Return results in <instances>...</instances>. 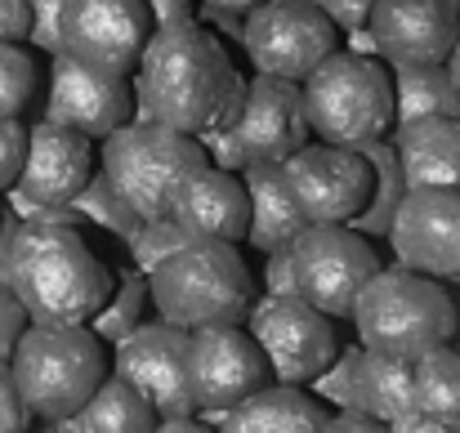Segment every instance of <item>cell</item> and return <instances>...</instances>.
I'll return each instance as SVG.
<instances>
[{"label":"cell","mask_w":460,"mask_h":433,"mask_svg":"<svg viewBox=\"0 0 460 433\" xmlns=\"http://www.w3.org/2000/svg\"><path fill=\"white\" fill-rule=\"evenodd\" d=\"M135 72V121H161L183 135L233 126L246 94L228 40L197 18L156 27Z\"/></svg>","instance_id":"cell-1"},{"label":"cell","mask_w":460,"mask_h":433,"mask_svg":"<svg viewBox=\"0 0 460 433\" xmlns=\"http://www.w3.org/2000/svg\"><path fill=\"white\" fill-rule=\"evenodd\" d=\"M72 219H22L13 224L0 278L18 295L27 322L85 326L112 295V269L94 255Z\"/></svg>","instance_id":"cell-2"},{"label":"cell","mask_w":460,"mask_h":433,"mask_svg":"<svg viewBox=\"0 0 460 433\" xmlns=\"http://www.w3.org/2000/svg\"><path fill=\"white\" fill-rule=\"evenodd\" d=\"M349 317L362 349H380L398 358H420L425 349L456 340L460 331V313L447 282L425 278L407 264L394 269L380 264L362 282Z\"/></svg>","instance_id":"cell-3"},{"label":"cell","mask_w":460,"mask_h":433,"mask_svg":"<svg viewBox=\"0 0 460 433\" xmlns=\"http://www.w3.org/2000/svg\"><path fill=\"white\" fill-rule=\"evenodd\" d=\"M9 371L31 420L58 425L85 407V398L99 389L112 362H108V344L90 326L27 322L22 335L13 340Z\"/></svg>","instance_id":"cell-4"},{"label":"cell","mask_w":460,"mask_h":433,"mask_svg":"<svg viewBox=\"0 0 460 433\" xmlns=\"http://www.w3.org/2000/svg\"><path fill=\"white\" fill-rule=\"evenodd\" d=\"M148 295L165 322L197 331L215 322H246L260 299V287L237 242L192 237L148 273Z\"/></svg>","instance_id":"cell-5"},{"label":"cell","mask_w":460,"mask_h":433,"mask_svg":"<svg viewBox=\"0 0 460 433\" xmlns=\"http://www.w3.org/2000/svg\"><path fill=\"white\" fill-rule=\"evenodd\" d=\"M305 112L313 139L362 147L394 130V72L380 54L331 49L305 81Z\"/></svg>","instance_id":"cell-6"},{"label":"cell","mask_w":460,"mask_h":433,"mask_svg":"<svg viewBox=\"0 0 460 433\" xmlns=\"http://www.w3.org/2000/svg\"><path fill=\"white\" fill-rule=\"evenodd\" d=\"M99 170L126 197L139 219H156L170 210L174 183L206 161L197 135H183L161 121H126L99 139Z\"/></svg>","instance_id":"cell-7"},{"label":"cell","mask_w":460,"mask_h":433,"mask_svg":"<svg viewBox=\"0 0 460 433\" xmlns=\"http://www.w3.org/2000/svg\"><path fill=\"white\" fill-rule=\"evenodd\" d=\"M99 170L94 139L58 126L49 117H40L36 126H27V152L18 165V179L9 183V206L22 219H72L81 224V215L67 206L85 179Z\"/></svg>","instance_id":"cell-8"},{"label":"cell","mask_w":460,"mask_h":433,"mask_svg":"<svg viewBox=\"0 0 460 433\" xmlns=\"http://www.w3.org/2000/svg\"><path fill=\"white\" fill-rule=\"evenodd\" d=\"M269 362L246 331V322H215L188 331L183 349V384L192 398V411L206 425H219L242 398H251L260 384H269Z\"/></svg>","instance_id":"cell-9"},{"label":"cell","mask_w":460,"mask_h":433,"mask_svg":"<svg viewBox=\"0 0 460 433\" xmlns=\"http://www.w3.org/2000/svg\"><path fill=\"white\" fill-rule=\"evenodd\" d=\"M246 331L255 335L269 376L282 384H313L326 362L340 353V331L335 317L313 308L300 295H264L255 299Z\"/></svg>","instance_id":"cell-10"},{"label":"cell","mask_w":460,"mask_h":433,"mask_svg":"<svg viewBox=\"0 0 460 433\" xmlns=\"http://www.w3.org/2000/svg\"><path fill=\"white\" fill-rule=\"evenodd\" d=\"M291 269L296 295L340 322L349 317L362 282L380 269V255L371 237H362L349 224H305L291 242Z\"/></svg>","instance_id":"cell-11"},{"label":"cell","mask_w":460,"mask_h":433,"mask_svg":"<svg viewBox=\"0 0 460 433\" xmlns=\"http://www.w3.org/2000/svg\"><path fill=\"white\" fill-rule=\"evenodd\" d=\"M242 49L255 72L305 81L331 49H340V27L326 18L322 4L264 0L242 18Z\"/></svg>","instance_id":"cell-12"},{"label":"cell","mask_w":460,"mask_h":433,"mask_svg":"<svg viewBox=\"0 0 460 433\" xmlns=\"http://www.w3.org/2000/svg\"><path fill=\"white\" fill-rule=\"evenodd\" d=\"M282 179L308 224H353L376 188V170L362 147L322 144V139L296 147L282 161Z\"/></svg>","instance_id":"cell-13"},{"label":"cell","mask_w":460,"mask_h":433,"mask_svg":"<svg viewBox=\"0 0 460 433\" xmlns=\"http://www.w3.org/2000/svg\"><path fill=\"white\" fill-rule=\"evenodd\" d=\"M45 117L58 126H72L99 144L117 126L135 121V85L126 72H103V67L72 58L67 49H54L49 54Z\"/></svg>","instance_id":"cell-14"},{"label":"cell","mask_w":460,"mask_h":433,"mask_svg":"<svg viewBox=\"0 0 460 433\" xmlns=\"http://www.w3.org/2000/svg\"><path fill=\"white\" fill-rule=\"evenodd\" d=\"M394 260L438 278V282H456L460 278V188H407L389 237Z\"/></svg>","instance_id":"cell-15"},{"label":"cell","mask_w":460,"mask_h":433,"mask_svg":"<svg viewBox=\"0 0 460 433\" xmlns=\"http://www.w3.org/2000/svg\"><path fill=\"white\" fill-rule=\"evenodd\" d=\"M153 31V13L144 0H67L58 49H67L72 58L90 67L130 76Z\"/></svg>","instance_id":"cell-16"},{"label":"cell","mask_w":460,"mask_h":433,"mask_svg":"<svg viewBox=\"0 0 460 433\" xmlns=\"http://www.w3.org/2000/svg\"><path fill=\"white\" fill-rule=\"evenodd\" d=\"M228 130H233L246 161H287L296 147H305L313 139V126H308L305 112V85L287 81V76L255 72L246 81L242 108H237Z\"/></svg>","instance_id":"cell-17"},{"label":"cell","mask_w":460,"mask_h":433,"mask_svg":"<svg viewBox=\"0 0 460 433\" xmlns=\"http://www.w3.org/2000/svg\"><path fill=\"white\" fill-rule=\"evenodd\" d=\"M183 349H188V331L165 317L139 322L126 340H117L112 371L126 376L153 402L156 420L161 416H197L188 384H183Z\"/></svg>","instance_id":"cell-18"},{"label":"cell","mask_w":460,"mask_h":433,"mask_svg":"<svg viewBox=\"0 0 460 433\" xmlns=\"http://www.w3.org/2000/svg\"><path fill=\"white\" fill-rule=\"evenodd\" d=\"M367 27L385 63H447L460 36V0H376Z\"/></svg>","instance_id":"cell-19"},{"label":"cell","mask_w":460,"mask_h":433,"mask_svg":"<svg viewBox=\"0 0 460 433\" xmlns=\"http://www.w3.org/2000/svg\"><path fill=\"white\" fill-rule=\"evenodd\" d=\"M188 237H210V242H246V224H251V197L237 170H219L210 161L192 165L174 192H170V210H165Z\"/></svg>","instance_id":"cell-20"},{"label":"cell","mask_w":460,"mask_h":433,"mask_svg":"<svg viewBox=\"0 0 460 433\" xmlns=\"http://www.w3.org/2000/svg\"><path fill=\"white\" fill-rule=\"evenodd\" d=\"M394 152L407 188H460V117L452 112L398 121Z\"/></svg>","instance_id":"cell-21"},{"label":"cell","mask_w":460,"mask_h":433,"mask_svg":"<svg viewBox=\"0 0 460 433\" xmlns=\"http://www.w3.org/2000/svg\"><path fill=\"white\" fill-rule=\"evenodd\" d=\"M331 407L308 389V384H282L269 380L251 398H242L219 429L228 433H326Z\"/></svg>","instance_id":"cell-22"},{"label":"cell","mask_w":460,"mask_h":433,"mask_svg":"<svg viewBox=\"0 0 460 433\" xmlns=\"http://www.w3.org/2000/svg\"><path fill=\"white\" fill-rule=\"evenodd\" d=\"M242 183L251 197V224H246V242L255 251H278L291 246L296 233L305 228V210L296 206L287 179H282V161H246L242 165Z\"/></svg>","instance_id":"cell-23"},{"label":"cell","mask_w":460,"mask_h":433,"mask_svg":"<svg viewBox=\"0 0 460 433\" xmlns=\"http://www.w3.org/2000/svg\"><path fill=\"white\" fill-rule=\"evenodd\" d=\"M54 429H76V433H148L156 429L153 402L117 371H108L99 380V389L85 398V407L67 420H58Z\"/></svg>","instance_id":"cell-24"},{"label":"cell","mask_w":460,"mask_h":433,"mask_svg":"<svg viewBox=\"0 0 460 433\" xmlns=\"http://www.w3.org/2000/svg\"><path fill=\"white\" fill-rule=\"evenodd\" d=\"M358 393H362V411H367V416H376V420L389 429L394 420H402L407 411H416L411 358L380 353V349H362V376H358Z\"/></svg>","instance_id":"cell-25"},{"label":"cell","mask_w":460,"mask_h":433,"mask_svg":"<svg viewBox=\"0 0 460 433\" xmlns=\"http://www.w3.org/2000/svg\"><path fill=\"white\" fill-rule=\"evenodd\" d=\"M394 72V126L452 112L460 117V85L452 81L447 63H389Z\"/></svg>","instance_id":"cell-26"},{"label":"cell","mask_w":460,"mask_h":433,"mask_svg":"<svg viewBox=\"0 0 460 433\" xmlns=\"http://www.w3.org/2000/svg\"><path fill=\"white\" fill-rule=\"evenodd\" d=\"M411 384H416V411L460 420V344L447 340L411 358Z\"/></svg>","instance_id":"cell-27"},{"label":"cell","mask_w":460,"mask_h":433,"mask_svg":"<svg viewBox=\"0 0 460 433\" xmlns=\"http://www.w3.org/2000/svg\"><path fill=\"white\" fill-rule=\"evenodd\" d=\"M362 152L371 156L376 188H371L367 210H362L349 228H358L362 237H389V224H394V210H398V201H402V192H407V179H402V165H398V152H394V144L371 139V144H362Z\"/></svg>","instance_id":"cell-28"},{"label":"cell","mask_w":460,"mask_h":433,"mask_svg":"<svg viewBox=\"0 0 460 433\" xmlns=\"http://www.w3.org/2000/svg\"><path fill=\"white\" fill-rule=\"evenodd\" d=\"M153 304V295H148V273H139V269H121V273H112V295H108V304L85 322L103 344H117V340H126L139 322H144V308Z\"/></svg>","instance_id":"cell-29"},{"label":"cell","mask_w":460,"mask_h":433,"mask_svg":"<svg viewBox=\"0 0 460 433\" xmlns=\"http://www.w3.org/2000/svg\"><path fill=\"white\" fill-rule=\"evenodd\" d=\"M76 215H81V224H94V228H103V233H117L121 242H130L135 233H139V215L126 206V197L103 179V170H94L90 179H85V188L67 201Z\"/></svg>","instance_id":"cell-30"},{"label":"cell","mask_w":460,"mask_h":433,"mask_svg":"<svg viewBox=\"0 0 460 433\" xmlns=\"http://www.w3.org/2000/svg\"><path fill=\"white\" fill-rule=\"evenodd\" d=\"M40 72L22 40H0V117H22L36 99Z\"/></svg>","instance_id":"cell-31"},{"label":"cell","mask_w":460,"mask_h":433,"mask_svg":"<svg viewBox=\"0 0 460 433\" xmlns=\"http://www.w3.org/2000/svg\"><path fill=\"white\" fill-rule=\"evenodd\" d=\"M358 376H362V344H353V349H344V344H340V353L326 362V371H322L308 389H313L331 411H340V407H362Z\"/></svg>","instance_id":"cell-32"},{"label":"cell","mask_w":460,"mask_h":433,"mask_svg":"<svg viewBox=\"0 0 460 433\" xmlns=\"http://www.w3.org/2000/svg\"><path fill=\"white\" fill-rule=\"evenodd\" d=\"M192 237L170 219V215H156V219H144L139 224V233L126 242L130 246V269H139V273H153L161 260H170L179 246H188Z\"/></svg>","instance_id":"cell-33"},{"label":"cell","mask_w":460,"mask_h":433,"mask_svg":"<svg viewBox=\"0 0 460 433\" xmlns=\"http://www.w3.org/2000/svg\"><path fill=\"white\" fill-rule=\"evenodd\" d=\"M22 152H27V126H22V117H0V192H9V183L18 179Z\"/></svg>","instance_id":"cell-34"},{"label":"cell","mask_w":460,"mask_h":433,"mask_svg":"<svg viewBox=\"0 0 460 433\" xmlns=\"http://www.w3.org/2000/svg\"><path fill=\"white\" fill-rule=\"evenodd\" d=\"M63 9H67V0H31V31H27V45L54 54V49H58Z\"/></svg>","instance_id":"cell-35"},{"label":"cell","mask_w":460,"mask_h":433,"mask_svg":"<svg viewBox=\"0 0 460 433\" xmlns=\"http://www.w3.org/2000/svg\"><path fill=\"white\" fill-rule=\"evenodd\" d=\"M31 425V411L22 407V393L13 384V371H9V358H0V433H18Z\"/></svg>","instance_id":"cell-36"},{"label":"cell","mask_w":460,"mask_h":433,"mask_svg":"<svg viewBox=\"0 0 460 433\" xmlns=\"http://www.w3.org/2000/svg\"><path fill=\"white\" fill-rule=\"evenodd\" d=\"M197 144H201V152H206V161H210V165H219V170H237V174H242L246 156H242V147H237V139H233V130H228V126L197 135Z\"/></svg>","instance_id":"cell-37"},{"label":"cell","mask_w":460,"mask_h":433,"mask_svg":"<svg viewBox=\"0 0 460 433\" xmlns=\"http://www.w3.org/2000/svg\"><path fill=\"white\" fill-rule=\"evenodd\" d=\"M22 326H27V313H22L18 295L4 287V278H0V358L13 353V340L22 335Z\"/></svg>","instance_id":"cell-38"},{"label":"cell","mask_w":460,"mask_h":433,"mask_svg":"<svg viewBox=\"0 0 460 433\" xmlns=\"http://www.w3.org/2000/svg\"><path fill=\"white\" fill-rule=\"evenodd\" d=\"M264 295H296L291 246H278V251H269V260H264Z\"/></svg>","instance_id":"cell-39"},{"label":"cell","mask_w":460,"mask_h":433,"mask_svg":"<svg viewBox=\"0 0 460 433\" xmlns=\"http://www.w3.org/2000/svg\"><path fill=\"white\" fill-rule=\"evenodd\" d=\"M31 31V0H0V40H22Z\"/></svg>","instance_id":"cell-40"},{"label":"cell","mask_w":460,"mask_h":433,"mask_svg":"<svg viewBox=\"0 0 460 433\" xmlns=\"http://www.w3.org/2000/svg\"><path fill=\"white\" fill-rule=\"evenodd\" d=\"M371 4H376V0H322L326 18H331L340 31H349V27H367V18H371Z\"/></svg>","instance_id":"cell-41"},{"label":"cell","mask_w":460,"mask_h":433,"mask_svg":"<svg viewBox=\"0 0 460 433\" xmlns=\"http://www.w3.org/2000/svg\"><path fill=\"white\" fill-rule=\"evenodd\" d=\"M197 22H206L215 36H224V40H237L242 45V18L237 13H228V9H215V4H201L197 0V13H192Z\"/></svg>","instance_id":"cell-42"},{"label":"cell","mask_w":460,"mask_h":433,"mask_svg":"<svg viewBox=\"0 0 460 433\" xmlns=\"http://www.w3.org/2000/svg\"><path fill=\"white\" fill-rule=\"evenodd\" d=\"M326 429L331 433H380L385 425L376 416H367L362 407H340V411L326 416Z\"/></svg>","instance_id":"cell-43"},{"label":"cell","mask_w":460,"mask_h":433,"mask_svg":"<svg viewBox=\"0 0 460 433\" xmlns=\"http://www.w3.org/2000/svg\"><path fill=\"white\" fill-rule=\"evenodd\" d=\"M148 13H153V27H174V22H188L197 13V0H144Z\"/></svg>","instance_id":"cell-44"},{"label":"cell","mask_w":460,"mask_h":433,"mask_svg":"<svg viewBox=\"0 0 460 433\" xmlns=\"http://www.w3.org/2000/svg\"><path fill=\"white\" fill-rule=\"evenodd\" d=\"M340 45H344V49H353V54H380V45H376L371 27H349V31H340Z\"/></svg>","instance_id":"cell-45"},{"label":"cell","mask_w":460,"mask_h":433,"mask_svg":"<svg viewBox=\"0 0 460 433\" xmlns=\"http://www.w3.org/2000/svg\"><path fill=\"white\" fill-rule=\"evenodd\" d=\"M201 4H215V9H228V13H237V18H246L255 4H264V0H201Z\"/></svg>","instance_id":"cell-46"},{"label":"cell","mask_w":460,"mask_h":433,"mask_svg":"<svg viewBox=\"0 0 460 433\" xmlns=\"http://www.w3.org/2000/svg\"><path fill=\"white\" fill-rule=\"evenodd\" d=\"M447 72H452V81L460 85V36H456V45H452V54H447Z\"/></svg>","instance_id":"cell-47"},{"label":"cell","mask_w":460,"mask_h":433,"mask_svg":"<svg viewBox=\"0 0 460 433\" xmlns=\"http://www.w3.org/2000/svg\"><path fill=\"white\" fill-rule=\"evenodd\" d=\"M308 4H322V0H308Z\"/></svg>","instance_id":"cell-48"}]
</instances>
